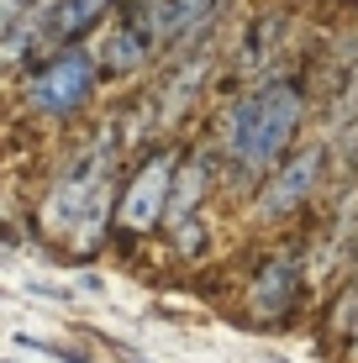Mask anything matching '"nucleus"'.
<instances>
[{"label":"nucleus","instance_id":"obj_5","mask_svg":"<svg viewBox=\"0 0 358 363\" xmlns=\"http://www.w3.org/2000/svg\"><path fill=\"white\" fill-rule=\"evenodd\" d=\"M295 264L290 258H274V264H264L258 269V279H253V311L258 316H285V311L295 306Z\"/></svg>","mask_w":358,"mask_h":363},{"label":"nucleus","instance_id":"obj_4","mask_svg":"<svg viewBox=\"0 0 358 363\" xmlns=\"http://www.w3.org/2000/svg\"><path fill=\"white\" fill-rule=\"evenodd\" d=\"M316 179H322V147H306V153L285 158L279 174L264 184V216H285V211H295L306 195L316 190Z\"/></svg>","mask_w":358,"mask_h":363},{"label":"nucleus","instance_id":"obj_1","mask_svg":"<svg viewBox=\"0 0 358 363\" xmlns=\"http://www.w3.org/2000/svg\"><path fill=\"white\" fill-rule=\"evenodd\" d=\"M306 116V100L295 84H258L248 100H237L227 116V132H221V147L242 174H264L285 158L290 137L301 132Z\"/></svg>","mask_w":358,"mask_h":363},{"label":"nucleus","instance_id":"obj_2","mask_svg":"<svg viewBox=\"0 0 358 363\" xmlns=\"http://www.w3.org/2000/svg\"><path fill=\"white\" fill-rule=\"evenodd\" d=\"M95 95V58L84 48H64L27 79V100L37 116H74Z\"/></svg>","mask_w":358,"mask_h":363},{"label":"nucleus","instance_id":"obj_3","mask_svg":"<svg viewBox=\"0 0 358 363\" xmlns=\"http://www.w3.org/2000/svg\"><path fill=\"white\" fill-rule=\"evenodd\" d=\"M174 174H179V164H174L169 153H153V158H147V164H142L138 174H132L127 195H121V206H116L121 227H132V232H147V227H158V221L169 216Z\"/></svg>","mask_w":358,"mask_h":363},{"label":"nucleus","instance_id":"obj_8","mask_svg":"<svg viewBox=\"0 0 358 363\" xmlns=\"http://www.w3.org/2000/svg\"><path fill=\"white\" fill-rule=\"evenodd\" d=\"M279 21H285V16H264V21H258V27L248 32V48H242V58H264V48L279 43Z\"/></svg>","mask_w":358,"mask_h":363},{"label":"nucleus","instance_id":"obj_7","mask_svg":"<svg viewBox=\"0 0 358 363\" xmlns=\"http://www.w3.org/2000/svg\"><path fill=\"white\" fill-rule=\"evenodd\" d=\"M147 48H153V37H147L142 27H121L116 37H111V48H106V64L116 74H132V69H142Z\"/></svg>","mask_w":358,"mask_h":363},{"label":"nucleus","instance_id":"obj_6","mask_svg":"<svg viewBox=\"0 0 358 363\" xmlns=\"http://www.w3.org/2000/svg\"><path fill=\"white\" fill-rule=\"evenodd\" d=\"M206 184H211V169H206L201 158L179 164V174H174V195H169V227H184V221H195V211H201V200H206Z\"/></svg>","mask_w":358,"mask_h":363},{"label":"nucleus","instance_id":"obj_10","mask_svg":"<svg viewBox=\"0 0 358 363\" xmlns=\"http://www.w3.org/2000/svg\"><path fill=\"white\" fill-rule=\"evenodd\" d=\"M353 353H358V342H353Z\"/></svg>","mask_w":358,"mask_h":363},{"label":"nucleus","instance_id":"obj_9","mask_svg":"<svg viewBox=\"0 0 358 363\" xmlns=\"http://www.w3.org/2000/svg\"><path fill=\"white\" fill-rule=\"evenodd\" d=\"M179 247H184V253L201 247V227H195V221H184V227H179Z\"/></svg>","mask_w":358,"mask_h":363}]
</instances>
